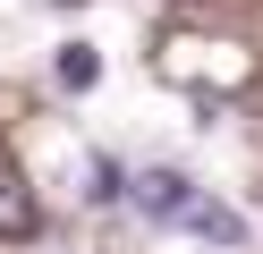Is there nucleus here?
<instances>
[{
  "label": "nucleus",
  "instance_id": "1",
  "mask_svg": "<svg viewBox=\"0 0 263 254\" xmlns=\"http://www.w3.org/2000/svg\"><path fill=\"white\" fill-rule=\"evenodd\" d=\"M153 68L170 85H195V93H238V85H255V51H238V43H212V34H161V51H153Z\"/></svg>",
  "mask_w": 263,
  "mask_h": 254
},
{
  "label": "nucleus",
  "instance_id": "3",
  "mask_svg": "<svg viewBox=\"0 0 263 254\" xmlns=\"http://www.w3.org/2000/svg\"><path fill=\"white\" fill-rule=\"evenodd\" d=\"M0 237H34V186L0 161Z\"/></svg>",
  "mask_w": 263,
  "mask_h": 254
},
{
  "label": "nucleus",
  "instance_id": "4",
  "mask_svg": "<svg viewBox=\"0 0 263 254\" xmlns=\"http://www.w3.org/2000/svg\"><path fill=\"white\" fill-rule=\"evenodd\" d=\"M51 76L68 85V93H93V85H102V51H93V43H60Z\"/></svg>",
  "mask_w": 263,
  "mask_h": 254
},
{
  "label": "nucleus",
  "instance_id": "2",
  "mask_svg": "<svg viewBox=\"0 0 263 254\" xmlns=\"http://www.w3.org/2000/svg\"><path fill=\"white\" fill-rule=\"evenodd\" d=\"M127 203H136L144 220H170V229H187V212L204 203V186H195L187 169H136V178H127Z\"/></svg>",
  "mask_w": 263,
  "mask_h": 254
},
{
  "label": "nucleus",
  "instance_id": "5",
  "mask_svg": "<svg viewBox=\"0 0 263 254\" xmlns=\"http://www.w3.org/2000/svg\"><path fill=\"white\" fill-rule=\"evenodd\" d=\"M187 229H195V237H221V246H238V237H246V220L229 212V203H212V195H204V203L187 212Z\"/></svg>",
  "mask_w": 263,
  "mask_h": 254
}]
</instances>
